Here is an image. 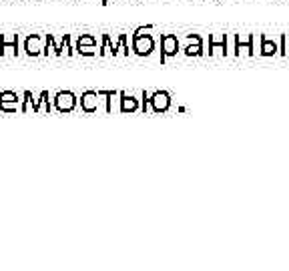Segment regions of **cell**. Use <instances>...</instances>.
Listing matches in <instances>:
<instances>
[{
	"mask_svg": "<svg viewBox=\"0 0 289 271\" xmlns=\"http://www.w3.org/2000/svg\"><path fill=\"white\" fill-rule=\"evenodd\" d=\"M52 101H54V109L58 113H72L76 109V103H78V99H76V94L72 90H60V92H56Z\"/></svg>",
	"mask_w": 289,
	"mask_h": 271,
	"instance_id": "obj_1",
	"label": "cell"
},
{
	"mask_svg": "<svg viewBox=\"0 0 289 271\" xmlns=\"http://www.w3.org/2000/svg\"><path fill=\"white\" fill-rule=\"evenodd\" d=\"M131 50L139 56H149L155 50V36L153 34H133V46Z\"/></svg>",
	"mask_w": 289,
	"mask_h": 271,
	"instance_id": "obj_2",
	"label": "cell"
},
{
	"mask_svg": "<svg viewBox=\"0 0 289 271\" xmlns=\"http://www.w3.org/2000/svg\"><path fill=\"white\" fill-rule=\"evenodd\" d=\"M177 52H179V38L175 34H161V65H165L171 56H177Z\"/></svg>",
	"mask_w": 289,
	"mask_h": 271,
	"instance_id": "obj_3",
	"label": "cell"
},
{
	"mask_svg": "<svg viewBox=\"0 0 289 271\" xmlns=\"http://www.w3.org/2000/svg\"><path fill=\"white\" fill-rule=\"evenodd\" d=\"M149 103L153 107V113H165L171 107V94L167 90H155V92H151Z\"/></svg>",
	"mask_w": 289,
	"mask_h": 271,
	"instance_id": "obj_4",
	"label": "cell"
},
{
	"mask_svg": "<svg viewBox=\"0 0 289 271\" xmlns=\"http://www.w3.org/2000/svg\"><path fill=\"white\" fill-rule=\"evenodd\" d=\"M96 109H98V90H85L80 94V111L91 114Z\"/></svg>",
	"mask_w": 289,
	"mask_h": 271,
	"instance_id": "obj_5",
	"label": "cell"
},
{
	"mask_svg": "<svg viewBox=\"0 0 289 271\" xmlns=\"http://www.w3.org/2000/svg\"><path fill=\"white\" fill-rule=\"evenodd\" d=\"M96 38L93 34H82V36H78V43H76V52L78 54H82V56H93L96 50Z\"/></svg>",
	"mask_w": 289,
	"mask_h": 271,
	"instance_id": "obj_6",
	"label": "cell"
},
{
	"mask_svg": "<svg viewBox=\"0 0 289 271\" xmlns=\"http://www.w3.org/2000/svg\"><path fill=\"white\" fill-rule=\"evenodd\" d=\"M189 45L183 48L185 56H201L203 54V38L199 34H187Z\"/></svg>",
	"mask_w": 289,
	"mask_h": 271,
	"instance_id": "obj_7",
	"label": "cell"
},
{
	"mask_svg": "<svg viewBox=\"0 0 289 271\" xmlns=\"http://www.w3.org/2000/svg\"><path fill=\"white\" fill-rule=\"evenodd\" d=\"M255 34H247V41H241V34H235V54L239 56L241 50H245L249 56L255 54Z\"/></svg>",
	"mask_w": 289,
	"mask_h": 271,
	"instance_id": "obj_8",
	"label": "cell"
},
{
	"mask_svg": "<svg viewBox=\"0 0 289 271\" xmlns=\"http://www.w3.org/2000/svg\"><path fill=\"white\" fill-rule=\"evenodd\" d=\"M6 50H12L14 54L18 52V34H2L0 36V54Z\"/></svg>",
	"mask_w": 289,
	"mask_h": 271,
	"instance_id": "obj_9",
	"label": "cell"
},
{
	"mask_svg": "<svg viewBox=\"0 0 289 271\" xmlns=\"http://www.w3.org/2000/svg\"><path fill=\"white\" fill-rule=\"evenodd\" d=\"M120 113H137L139 111V101L127 92H120Z\"/></svg>",
	"mask_w": 289,
	"mask_h": 271,
	"instance_id": "obj_10",
	"label": "cell"
},
{
	"mask_svg": "<svg viewBox=\"0 0 289 271\" xmlns=\"http://www.w3.org/2000/svg\"><path fill=\"white\" fill-rule=\"evenodd\" d=\"M217 48L227 54V34H211L209 36V54H213Z\"/></svg>",
	"mask_w": 289,
	"mask_h": 271,
	"instance_id": "obj_11",
	"label": "cell"
},
{
	"mask_svg": "<svg viewBox=\"0 0 289 271\" xmlns=\"http://www.w3.org/2000/svg\"><path fill=\"white\" fill-rule=\"evenodd\" d=\"M259 38H261V50H259L261 56H275V54H279V45L275 41L267 38L265 34H261Z\"/></svg>",
	"mask_w": 289,
	"mask_h": 271,
	"instance_id": "obj_12",
	"label": "cell"
},
{
	"mask_svg": "<svg viewBox=\"0 0 289 271\" xmlns=\"http://www.w3.org/2000/svg\"><path fill=\"white\" fill-rule=\"evenodd\" d=\"M43 48H45V46H40V34H30V36L26 38L24 50H26L28 56H36V54H40Z\"/></svg>",
	"mask_w": 289,
	"mask_h": 271,
	"instance_id": "obj_13",
	"label": "cell"
},
{
	"mask_svg": "<svg viewBox=\"0 0 289 271\" xmlns=\"http://www.w3.org/2000/svg\"><path fill=\"white\" fill-rule=\"evenodd\" d=\"M20 96L14 90H4L0 92V105H18Z\"/></svg>",
	"mask_w": 289,
	"mask_h": 271,
	"instance_id": "obj_14",
	"label": "cell"
},
{
	"mask_svg": "<svg viewBox=\"0 0 289 271\" xmlns=\"http://www.w3.org/2000/svg\"><path fill=\"white\" fill-rule=\"evenodd\" d=\"M98 96H105V101H107L105 111H107V113H111V111H113L111 101H113V96H117V90H98Z\"/></svg>",
	"mask_w": 289,
	"mask_h": 271,
	"instance_id": "obj_15",
	"label": "cell"
},
{
	"mask_svg": "<svg viewBox=\"0 0 289 271\" xmlns=\"http://www.w3.org/2000/svg\"><path fill=\"white\" fill-rule=\"evenodd\" d=\"M30 96H32V94H30V90H26V92H24V105L20 107L23 111H26V105L30 103ZM40 96H43V94H40ZM40 103H43V101H40ZM40 103H32V111H34V113H38V111H40Z\"/></svg>",
	"mask_w": 289,
	"mask_h": 271,
	"instance_id": "obj_16",
	"label": "cell"
},
{
	"mask_svg": "<svg viewBox=\"0 0 289 271\" xmlns=\"http://www.w3.org/2000/svg\"><path fill=\"white\" fill-rule=\"evenodd\" d=\"M279 54L281 56L287 54V36L285 34H281V38H279Z\"/></svg>",
	"mask_w": 289,
	"mask_h": 271,
	"instance_id": "obj_17",
	"label": "cell"
},
{
	"mask_svg": "<svg viewBox=\"0 0 289 271\" xmlns=\"http://www.w3.org/2000/svg\"><path fill=\"white\" fill-rule=\"evenodd\" d=\"M149 96H151V92L143 90V94H141V99H143V107H141V111H143V113H147V109H149Z\"/></svg>",
	"mask_w": 289,
	"mask_h": 271,
	"instance_id": "obj_18",
	"label": "cell"
},
{
	"mask_svg": "<svg viewBox=\"0 0 289 271\" xmlns=\"http://www.w3.org/2000/svg\"><path fill=\"white\" fill-rule=\"evenodd\" d=\"M107 2H109V0H102V2H100V4H107Z\"/></svg>",
	"mask_w": 289,
	"mask_h": 271,
	"instance_id": "obj_19",
	"label": "cell"
}]
</instances>
